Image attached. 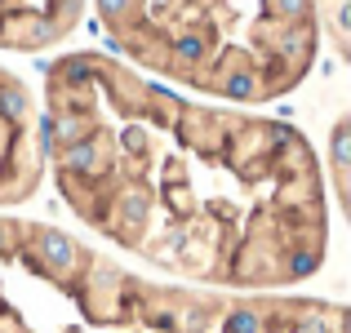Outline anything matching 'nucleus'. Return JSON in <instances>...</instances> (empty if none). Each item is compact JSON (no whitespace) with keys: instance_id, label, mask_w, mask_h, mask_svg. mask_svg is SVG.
<instances>
[{"instance_id":"obj_1","label":"nucleus","mask_w":351,"mask_h":333,"mask_svg":"<svg viewBox=\"0 0 351 333\" xmlns=\"http://www.w3.org/2000/svg\"><path fill=\"white\" fill-rule=\"evenodd\" d=\"M45 169L89 231L223 293H280L325 267V169L302 129L178 94L112 53L45 67Z\"/></svg>"},{"instance_id":"obj_2","label":"nucleus","mask_w":351,"mask_h":333,"mask_svg":"<svg viewBox=\"0 0 351 333\" xmlns=\"http://www.w3.org/2000/svg\"><path fill=\"white\" fill-rule=\"evenodd\" d=\"M94 14L112 58L223 103H276L320 58V0H94Z\"/></svg>"},{"instance_id":"obj_3","label":"nucleus","mask_w":351,"mask_h":333,"mask_svg":"<svg viewBox=\"0 0 351 333\" xmlns=\"http://www.w3.org/2000/svg\"><path fill=\"white\" fill-rule=\"evenodd\" d=\"M45 178V147L40 116L23 76L0 67V209L23 205L40 191Z\"/></svg>"},{"instance_id":"obj_4","label":"nucleus","mask_w":351,"mask_h":333,"mask_svg":"<svg viewBox=\"0 0 351 333\" xmlns=\"http://www.w3.org/2000/svg\"><path fill=\"white\" fill-rule=\"evenodd\" d=\"M89 0H0V49L40 53L85 23Z\"/></svg>"}]
</instances>
